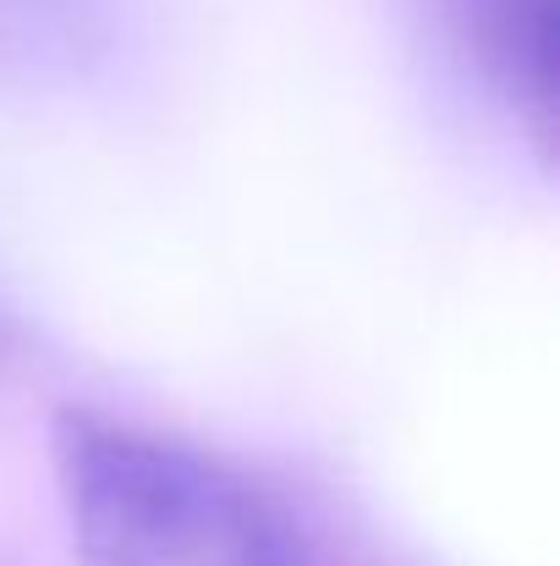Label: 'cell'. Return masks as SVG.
Segmentation results:
<instances>
[{"label":"cell","instance_id":"6da1fadb","mask_svg":"<svg viewBox=\"0 0 560 566\" xmlns=\"http://www.w3.org/2000/svg\"><path fill=\"white\" fill-rule=\"evenodd\" d=\"M50 451L77 566H319L258 479L192 440L66 407Z\"/></svg>","mask_w":560,"mask_h":566},{"label":"cell","instance_id":"7a4b0ae2","mask_svg":"<svg viewBox=\"0 0 560 566\" xmlns=\"http://www.w3.org/2000/svg\"><path fill=\"white\" fill-rule=\"evenodd\" d=\"M478 77L550 155L560 127V0H440Z\"/></svg>","mask_w":560,"mask_h":566}]
</instances>
